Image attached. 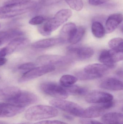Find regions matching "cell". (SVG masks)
<instances>
[{"label":"cell","instance_id":"21","mask_svg":"<svg viewBox=\"0 0 123 124\" xmlns=\"http://www.w3.org/2000/svg\"><path fill=\"white\" fill-rule=\"evenodd\" d=\"M23 32L18 30H12L8 31L0 32V39L2 43L10 41L16 38L21 37Z\"/></svg>","mask_w":123,"mask_h":124},{"label":"cell","instance_id":"8","mask_svg":"<svg viewBox=\"0 0 123 124\" xmlns=\"http://www.w3.org/2000/svg\"><path fill=\"white\" fill-rule=\"evenodd\" d=\"M70 58L64 56L56 55H42L38 57L36 60L37 63L41 65H64L71 62Z\"/></svg>","mask_w":123,"mask_h":124},{"label":"cell","instance_id":"31","mask_svg":"<svg viewBox=\"0 0 123 124\" xmlns=\"http://www.w3.org/2000/svg\"><path fill=\"white\" fill-rule=\"evenodd\" d=\"M63 0H39L40 4L45 6H52L60 3Z\"/></svg>","mask_w":123,"mask_h":124},{"label":"cell","instance_id":"30","mask_svg":"<svg viewBox=\"0 0 123 124\" xmlns=\"http://www.w3.org/2000/svg\"><path fill=\"white\" fill-rule=\"evenodd\" d=\"M36 67V64L33 62H27L21 65L18 69L22 70H29Z\"/></svg>","mask_w":123,"mask_h":124},{"label":"cell","instance_id":"6","mask_svg":"<svg viewBox=\"0 0 123 124\" xmlns=\"http://www.w3.org/2000/svg\"><path fill=\"white\" fill-rule=\"evenodd\" d=\"M56 68V67L54 66L51 65H43L35 67L24 73L18 81L19 83L29 81L52 72L55 70Z\"/></svg>","mask_w":123,"mask_h":124},{"label":"cell","instance_id":"15","mask_svg":"<svg viewBox=\"0 0 123 124\" xmlns=\"http://www.w3.org/2000/svg\"><path fill=\"white\" fill-rule=\"evenodd\" d=\"M110 69V68L103 64L95 63L86 66L83 71L86 73L98 76L101 78Z\"/></svg>","mask_w":123,"mask_h":124},{"label":"cell","instance_id":"37","mask_svg":"<svg viewBox=\"0 0 123 124\" xmlns=\"http://www.w3.org/2000/svg\"><path fill=\"white\" fill-rule=\"evenodd\" d=\"M30 124V123H22V124Z\"/></svg>","mask_w":123,"mask_h":124},{"label":"cell","instance_id":"3","mask_svg":"<svg viewBox=\"0 0 123 124\" xmlns=\"http://www.w3.org/2000/svg\"><path fill=\"white\" fill-rule=\"evenodd\" d=\"M58 112L54 107L38 105L29 108L25 115L26 119L29 121H38L57 116Z\"/></svg>","mask_w":123,"mask_h":124},{"label":"cell","instance_id":"19","mask_svg":"<svg viewBox=\"0 0 123 124\" xmlns=\"http://www.w3.org/2000/svg\"><path fill=\"white\" fill-rule=\"evenodd\" d=\"M61 43L58 38H49L39 40L33 43L32 46L37 49H43L53 47Z\"/></svg>","mask_w":123,"mask_h":124},{"label":"cell","instance_id":"18","mask_svg":"<svg viewBox=\"0 0 123 124\" xmlns=\"http://www.w3.org/2000/svg\"><path fill=\"white\" fill-rule=\"evenodd\" d=\"M102 89L111 91H121L123 90V83L115 78H108L103 81L99 85Z\"/></svg>","mask_w":123,"mask_h":124},{"label":"cell","instance_id":"17","mask_svg":"<svg viewBox=\"0 0 123 124\" xmlns=\"http://www.w3.org/2000/svg\"><path fill=\"white\" fill-rule=\"evenodd\" d=\"M29 40L22 37H18L11 40L5 47L7 55L23 48L29 43Z\"/></svg>","mask_w":123,"mask_h":124},{"label":"cell","instance_id":"39","mask_svg":"<svg viewBox=\"0 0 123 124\" xmlns=\"http://www.w3.org/2000/svg\"></svg>","mask_w":123,"mask_h":124},{"label":"cell","instance_id":"16","mask_svg":"<svg viewBox=\"0 0 123 124\" xmlns=\"http://www.w3.org/2000/svg\"><path fill=\"white\" fill-rule=\"evenodd\" d=\"M98 60L102 64L110 69L113 68L116 63L115 52L111 49L102 51L99 55Z\"/></svg>","mask_w":123,"mask_h":124},{"label":"cell","instance_id":"25","mask_svg":"<svg viewBox=\"0 0 123 124\" xmlns=\"http://www.w3.org/2000/svg\"><path fill=\"white\" fill-rule=\"evenodd\" d=\"M108 46L110 49L123 52V40L121 38H116L111 39L108 42Z\"/></svg>","mask_w":123,"mask_h":124},{"label":"cell","instance_id":"1","mask_svg":"<svg viewBox=\"0 0 123 124\" xmlns=\"http://www.w3.org/2000/svg\"><path fill=\"white\" fill-rule=\"evenodd\" d=\"M37 7L36 2L32 1L9 3L0 7V19L11 18L28 13Z\"/></svg>","mask_w":123,"mask_h":124},{"label":"cell","instance_id":"20","mask_svg":"<svg viewBox=\"0 0 123 124\" xmlns=\"http://www.w3.org/2000/svg\"><path fill=\"white\" fill-rule=\"evenodd\" d=\"M102 120L106 124H123V114L116 112L108 113L102 116Z\"/></svg>","mask_w":123,"mask_h":124},{"label":"cell","instance_id":"5","mask_svg":"<svg viewBox=\"0 0 123 124\" xmlns=\"http://www.w3.org/2000/svg\"><path fill=\"white\" fill-rule=\"evenodd\" d=\"M40 89L44 94L56 99L64 100L67 98L69 95L65 88L55 82H48L42 83Z\"/></svg>","mask_w":123,"mask_h":124},{"label":"cell","instance_id":"12","mask_svg":"<svg viewBox=\"0 0 123 124\" xmlns=\"http://www.w3.org/2000/svg\"><path fill=\"white\" fill-rule=\"evenodd\" d=\"M25 108L9 103H0V117L9 118L22 113Z\"/></svg>","mask_w":123,"mask_h":124},{"label":"cell","instance_id":"35","mask_svg":"<svg viewBox=\"0 0 123 124\" xmlns=\"http://www.w3.org/2000/svg\"><path fill=\"white\" fill-rule=\"evenodd\" d=\"M65 117L68 119H71L72 118V117L69 116H65Z\"/></svg>","mask_w":123,"mask_h":124},{"label":"cell","instance_id":"13","mask_svg":"<svg viewBox=\"0 0 123 124\" xmlns=\"http://www.w3.org/2000/svg\"><path fill=\"white\" fill-rule=\"evenodd\" d=\"M77 27L73 23H69L64 25L60 31L58 38L61 43H69L76 32Z\"/></svg>","mask_w":123,"mask_h":124},{"label":"cell","instance_id":"7","mask_svg":"<svg viewBox=\"0 0 123 124\" xmlns=\"http://www.w3.org/2000/svg\"><path fill=\"white\" fill-rule=\"evenodd\" d=\"M38 100L37 96L34 93L21 90L13 99L8 103L25 108L35 103Z\"/></svg>","mask_w":123,"mask_h":124},{"label":"cell","instance_id":"27","mask_svg":"<svg viewBox=\"0 0 123 124\" xmlns=\"http://www.w3.org/2000/svg\"><path fill=\"white\" fill-rule=\"evenodd\" d=\"M68 5L72 9L77 11L83 8V3L82 0H65Z\"/></svg>","mask_w":123,"mask_h":124},{"label":"cell","instance_id":"34","mask_svg":"<svg viewBox=\"0 0 123 124\" xmlns=\"http://www.w3.org/2000/svg\"><path fill=\"white\" fill-rule=\"evenodd\" d=\"M81 122L82 124H103L96 120H83Z\"/></svg>","mask_w":123,"mask_h":124},{"label":"cell","instance_id":"40","mask_svg":"<svg viewBox=\"0 0 123 124\" xmlns=\"http://www.w3.org/2000/svg\"></svg>","mask_w":123,"mask_h":124},{"label":"cell","instance_id":"23","mask_svg":"<svg viewBox=\"0 0 123 124\" xmlns=\"http://www.w3.org/2000/svg\"><path fill=\"white\" fill-rule=\"evenodd\" d=\"M78 79L76 77L70 74H65L60 78V85L64 88H67L74 85Z\"/></svg>","mask_w":123,"mask_h":124},{"label":"cell","instance_id":"38","mask_svg":"<svg viewBox=\"0 0 123 124\" xmlns=\"http://www.w3.org/2000/svg\"><path fill=\"white\" fill-rule=\"evenodd\" d=\"M3 43H2V41H1V40L0 39V46Z\"/></svg>","mask_w":123,"mask_h":124},{"label":"cell","instance_id":"22","mask_svg":"<svg viewBox=\"0 0 123 124\" xmlns=\"http://www.w3.org/2000/svg\"><path fill=\"white\" fill-rule=\"evenodd\" d=\"M91 31L92 34L97 38H102L105 35V28L102 23L99 22H94L91 26Z\"/></svg>","mask_w":123,"mask_h":124},{"label":"cell","instance_id":"32","mask_svg":"<svg viewBox=\"0 0 123 124\" xmlns=\"http://www.w3.org/2000/svg\"><path fill=\"white\" fill-rule=\"evenodd\" d=\"M33 124H68L65 122L58 120H47L37 122Z\"/></svg>","mask_w":123,"mask_h":124},{"label":"cell","instance_id":"14","mask_svg":"<svg viewBox=\"0 0 123 124\" xmlns=\"http://www.w3.org/2000/svg\"><path fill=\"white\" fill-rule=\"evenodd\" d=\"M123 21V16L120 13H116L110 15L105 23V32L110 33L115 31Z\"/></svg>","mask_w":123,"mask_h":124},{"label":"cell","instance_id":"2","mask_svg":"<svg viewBox=\"0 0 123 124\" xmlns=\"http://www.w3.org/2000/svg\"><path fill=\"white\" fill-rule=\"evenodd\" d=\"M72 12L68 9H63L58 11L55 16L41 24L38 27L40 34L44 36H48L67 21L72 15Z\"/></svg>","mask_w":123,"mask_h":124},{"label":"cell","instance_id":"36","mask_svg":"<svg viewBox=\"0 0 123 124\" xmlns=\"http://www.w3.org/2000/svg\"><path fill=\"white\" fill-rule=\"evenodd\" d=\"M0 124H7L6 122H3L0 121Z\"/></svg>","mask_w":123,"mask_h":124},{"label":"cell","instance_id":"10","mask_svg":"<svg viewBox=\"0 0 123 124\" xmlns=\"http://www.w3.org/2000/svg\"><path fill=\"white\" fill-rule=\"evenodd\" d=\"M114 105L113 101L103 104L89 107L84 109L82 115V118H92L102 116L105 111L112 107Z\"/></svg>","mask_w":123,"mask_h":124},{"label":"cell","instance_id":"26","mask_svg":"<svg viewBox=\"0 0 123 124\" xmlns=\"http://www.w3.org/2000/svg\"><path fill=\"white\" fill-rule=\"evenodd\" d=\"M85 29L82 27H77L76 32L69 43L75 44L81 41L85 33Z\"/></svg>","mask_w":123,"mask_h":124},{"label":"cell","instance_id":"29","mask_svg":"<svg viewBox=\"0 0 123 124\" xmlns=\"http://www.w3.org/2000/svg\"><path fill=\"white\" fill-rule=\"evenodd\" d=\"M7 56L6 50L5 47L0 48V66L3 65L7 62V60L5 58Z\"/></svg>","mask_w":123,"mask_h":124},{"label":"cell","instance_id":"4","mask_svg":"<svg viewBox=\"0 0 123 124\" xmlns=\"http://www.w3.org/2000/svg\"><path fill=\"white\" fill-rule=\"evenodd\" d=\"M50 103L54 108L68 113L74 116L82 118L84 109L79 105L73 102L61 99H53Z\"/></svg>","mask_w":123,"mask_h":124},{"label":"cell","instance_id":"24","mask_svg":"<svg viewBox=\"0 0 123 124\" xmlns=\"http://www.w3.org/2000/svg\"><path fill=\"white\" fill-rule=\"evenodd\" d=\"M69 94L74 95H86L88 93L87 88L78 85H73L70 86L67 88H65Z\"/></svg>","mask_w":123,"mask_h":124},{"label":"cell","instance_id":"11","mask_svg":"<svg viewBox=\"0 0 123 124\" xmlns=\"http://www.w3.org/2000/svg\"><path fill=\"white\" fill-rule=\"evenodd\" d=\"M86 95L85 100L89 103L103 104L113 101V97L112 94L102 91H92Z\"/></svg>","mask_w":123,"mask_h":124},{"label":"cell","instance_id":"28","mask_svg":"<svg viewBox=\"0 0 123 124\" xmlns=\"http://www.w3.org/2000/svg\"><path fill=\"white\" fill-rule=\"evenodd\" d=\"M45 21V18L41 16L34 17L29 21V24L32 25H38L42 24Z\"/></svg>","mask_w":123,"mask_h":124},{"label":"cell","instance_id":"33","mask_svg":"<svg viewBox=\"0 0 123 124\" xmlns=\"http://www.w3.org/2000/svg\"><path fill=\"white\" fill-rule=\"evenodd\" d=\"M110 0H89V3L92 6H97L107 3Z\"/></svg>","mask_w":123,"mask_h":124},{"label":"cell","instance_id":"9","mask_svg":"<svg viewBox=\"0 0 123 124\" xmlns=\"http://www.w3.org/2000/svg\"><path fill=\"white\" fill-rule=\"evenodd\" d=\"M68 55L73 58L78 60L88 59L94 54L92 48L85 46H71L67 49Z\"/></svg>","mask_w":123,"mask_h":124}]
</instances>
